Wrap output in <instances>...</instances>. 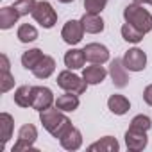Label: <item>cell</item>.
<instances>
[{
	"label": "cell",
	"mask_w": 152,
	"mask_h": 152,
	"mask_svg": "<svg viewBox=\"0 0 152 152\" xmlns=\"http://www.w3.org/2000/svg\"><path fill=\"white\" fill-rule=\"evenodd\" d=\"M39 120H41V124H43V127L54 136V138H61L70 127H72V122H70V118L64 115V111H61V109H52V107H48V109H45V111H39Z\"/></svg>",
	"instance_id": "1"
},
{
	"label": "cell",
	"mask_w": 152,
	"mask_h": 152,
	"mask_svg": "<svg viewBox=\"0 0 152 152\" xmlns=\"http://www.w3.org/2000/svg\"><path fill=\"white\" fill-rule=\"evenodd\" d=\"M124 20L132 27L140 29L143 34L152 31V15L147 9H143V4H129L124 9Z\"/></svg>",
	"instance_id": "2"
},
{
	"label": "cell",
	"mask_w": 152,
	"mask_h": 152,
	"mask_svg": "<svg viewBox=\"0 0 152 152\" xmlns=\"http://www.w3.org/2000/svg\"><path fill=\"white\" fill-rule=\"evenodd\" d=\"M57 86L61 90H64V91H72L75 95H83L90 84L83 77L75 75L72 70H63V72L57 73Z\"/></svg>",
	"instance_id": "3"
},
{
	"label": "cell",
	"mask_w": 152,
	"mask_h": 152,
	"mask_svg": "<svg viewBox=\"0 0 152 152\" xmlns=\"http://www.w3.org/2000/svg\"><path fill=\"white\" fill-rule=\"evenodd\" d=\"M32 18L36 23H39L43 29H52L57 22V13L56 9L52 7L50 2H47V0H41V2L36 4L34 11H32Z\"/></svg>",
	"instance_id": "4"
},
{
	"label": "cell",
	"mask_w": 152,
	"mask_h": 152,
	"mask_svg": "<svg viewBox=\"0 0 152 152\" xmlns=\"http://www.w3.org/2000/svg\"><path fill=\"white\" fill-rule=\"evenodd\" d=\"M38 138V129L32 124H25L18 131V140L13 147V152L20 150H34V141Z\"/></svg>",
	"instance_id": "5"
},
{
	"label": "cell",
	"mask_w": 152,
	"mask_h": 152,
	"mask_svg": "<svg viewBox=\"0 0 152 152\" xmlns=\"http://www.w3.org/2000/svg\"><path fill=\"white\" fill-rule=\"evenodd\" d=\"M52 104H56L54 93L50 88L47 86H32V106L36 111H45L48 107H52Z\"/></svg>",
	"instance_id": "6"
},
{
	"label": "cell",
	"mask_w": 152,
	"mask_h": 152,
	"mask_svg": "<svg viewBox=\"0 0 152 152\" xmlns=\"http://www.w3.org/2000/svg\"><path fill=\"white\" fill-rule=\"evenodd\" d=\"M84 27L81 23V20H68L61 31V38L64 43L68 45H77L83 41V36H84Z\"/></svg>",
	"instance_id": "7"
},
{
	"label": "cell",
	"mask_w": 152,
	"mask_h": 152,
	"mask_svg": "<svg viewBox=\"0 0 152 152\" xmlns=\"http://www.w3.org/2000/svg\"><path fill=\"white\" fill-rule=\"evenodd\" d=\"M122 61H124V64H125V68L129 72H141L147 66V54L141 48H136L134 47V48H129L124 54Z\"/></svg>",
	"instance_id": "8"
},
{
	"label": "cell",
	"mask_w": 152,
	"mask_h": 152,
	"mask_svg": "<svg viewBox=\"0 0 152 152\" xmlns=\"http://www.w3.org/2000/svg\"><path fill=\"white\" fill-rule=\"evenodd\" d=\"M148 138H147V131H140L134 127H129L125 132V147L131 152H140L147 147Z\"/></svg>",
	"instance_id": "9"
},
{
	"label": "cell",
	"mask_w": 152,
	"mask_h": 152,
	"mask_svg": "<svg viewBox=\"0 0 152 152\" xmlns=\"http://www.w3.org/2000/svg\"><path fill=\"white\" fill-rule=\"evenodd\" d=\"M83 50H84L86 61H90L91 64H104L109 61V50L100 43H88Z\"/></svg>",
	"instance_id": "10"
},
{
	"label": "cell",
	"mask_w": 152,
	"mask_h": 152,
	"mask_svg": "<svg viewBox=\"0 0 152 152\" xmlns=\"http://www.w3.org/2000/svg\"><path fill=\"white\" fill-rule=\"evenodd\" d=\"M109 75L113 79V84L116 88H125L129 84V75H127V68L124 64L122 59H113L109 64Z\"/></svg>",
	"instance_id": "11"
},
{
	"label": "cell",
	"mask_w": 152,
	"mask_h": 152,
	"mask_svg": "<svg viewBox=\"0 0 152 152\" xmlns=\"http://www.w3.org/2000/svg\"><path fill=\"white\" fill-rule=\"evenodd\" d=\"M59 143H61V147L66 148V150H79V148L83 147V134H81V131H79L77 127L72 125V127L59 138Z\"/></svg>",
	"instance_id": "12"
},
{
	"label": "cell",
	"mask_w": 152,
	"mask_h": 152,
	"mask_svg": "<svg viewBox=\"0 0 152 152\" xmlns=\"http://www.w3.org/2000/svg\"><path fill=\"white\" fill-rule=\"evenodd\" d=\"M81 23L88 34H99L104 31V20L100 18V15H95V13H84L81 18Z\"/></svg>",
	"instance_id": "13"
},
{
	"label": "cell",
	"mask_w": 152,
	"mask_h": 152,
	"mask_svg": "<svg viewBox=\"0 0 152 152\" xmlns=\"http://www.w3.org/2000/svg\"><path fill=\"white\" fill-rule=\"evenodd\" d=\"M106 75H107V70L100 64H91L83 70V79L88 84H100L106 79Z\"/></svg>",
	"instance_id": "14"
},
{
	"label": "cell",
	"mask_w": 152,
	"mask_h": 152,
	"mask_svg": "<svg viewBox=\"0 0 152 152\" xmlns=\"http://www.w3.org/2000/svg\"><path fill=\"white\" fill-rule=\"evenodd\" d=\"M107 107H109V111H111L113 115L122 116V115H125V113L131 109V102H129L127 97H124V95H120V93H115V95H111V97L107 99Z\"/></svg>",
	"instance_id": "15"
},
{
	"label": "cell",
	"mask_w": 152,
	"mask_h": 152,
	"mask_svg": "<svg viewBox=\"0 0 152 152\" xmlns=\"http://www.w3.org/2000/svg\"><path fill=\"white\" fill-rule=\"evenodd\" d=\"M79 95H75L72 91H66L64 95H59L56 99V107L64 111V113H70V111H75L79 107Z\"/></svg>",
	"instance_id": "16"
},
{
	"label": "cell",
	"mask_w": 152,
	"mask_h": 152,
	"mask_svg": "<svg viewBox=\"0 0 152 152\" xmlns=\"http://www.w3.org/2000/svg\"><path fill=\"white\" fill-rule=\"evenodd\" d=\"M86 63V56H84V50H79V48H70L66 54H64V64L68 70H79L83 68Z\"/></svg>",
	"instance_id": "17"
},
{
	"label": "cell",
	"mask_w": 152,
	"mask_h": 152,
	"mask_svg": "<svg viewBox=\"0 0 152 152\" xmlns=\"http://www.w3.org/2000/svg\"><path fill=\"white\" fill-rule=\"evenodd\" d=\"M13 131H15V120H13V116L9 113H2V115H0V138H2V148L11 140Z\"/></svg>",
	"instance_id": "18"
},
{
	"label": "cell",
	"mask_w": 152,
	"mask_h": 152,
	"mask_svg": "<svg viewBox=\"0 0 152 152\" xmlns=\"http://www.w3.org/2000/svg\"><path fill=\"white\" fill-rule=\"evenodd\" d=\"M18 18H20V13L15 9V6L2 7V9H0V29H4V31L11 29L18 22Z\"/></svg>",
	"instance_id": "19"
},
{
	"label": "cell",
	"mask_w": 152,
	"mask_h": 152,
	"mask_svg": "<svg viewBox=\"0 0 152 152\" xmlns=\"http://www.w3.org/2000/svg\"><path fill=\"white\" fill-rule=\"evenodd\" d=\"M54 70H56V61H54V57L45 56V57L39 61V64L32 70V73H34V77H38V79H48L50 75L54 73Z\"/></svg>",
	"instance_id": "20"
},
{
	"label": "cell",
	"mask_w": 152,
	"mask_h": 152,
	"mask_svg": "<svg viewBox=\"0 0 152 152\" xmlns=\"http://www.w3.org/2000/svg\"><path fill=\"white\" fill-rule=\"evenodd\" d=\"M118 148H120V145H118L116 138H113V136H104L88 147V150H100V152H118Z\"/></svg>",
	"instance_id": "21"
},
{
	"label": "cell",
	"mask_w": 152,
	"mask_h": 152,
	"mask_svg": "<svg viewBox=\"0 0 152 152\" xmlns=\"http://www.w3.org/2000/svg\"><path fill=\"white\" fill-rule=\"evenodd\" d=\"M45 57V54L39 50V48H31V50H27V52H23V56H22V64H23V68H27V70H34L38 64H39V61Z\"/></svg>",
	"instance_id": "22"
},
{
	"label": "cell",
	"mask_w": 152,
	"mask_h": 152,
	"mask_svg": "<svg viewBox=\"0 0 152 152\" xmlns=\"http://www.w3.org/2000/svg\"><path fill=\"white\" fill-rule=\"evenodd\" d=\"M15 104L20 107L32 106V86H20L15 91Z\"/></svg>",
	"instance_id": "23"
},
{
	"label": "cell",
	"mask_w": 152,
	"mask_h": 152,
	"mask_svg": "<svg viewBox=\"0 0 152 152\" xmlns=\"http://www.w3.org/2000/svg\"><path fill=\"white\" fill-rule=\"evenodd\" d=\"M16 38L22 41V43H32L38 39V31L34 25L31 23H22L16 31Z\"/></svg>",
	"instance_id": "24"
},
{
	"label": "cell",
	"mask_w": 152,
	"mask_h": 152,
	"mask_svg": "<svg viewBox=\"0 0 152 152\" xmlns=\"http://www.w3.org/2000/svg\"><path fill=\"white\" fill-rule=\"evenodd\" d=\"M120 32H122V38H124L125 41H129V43H140V41L143 39V36H145L140 29L132 27V25L127 23V22L122 25V31H120Z\"/></svg>",
	"instance_id": "25"
},
{
	"label": "cell",
	"mask_w": 152,
	"mask_h": 152,
	"mask_svg": "<svg viewBox=\"0 0 152 152\" xmlns=\"http://www.w3.org/2000/svg\"><path fill=\"white\" fill-rule=\"evenodd\" d=\"M36 4H38L36 0H16V2H15V9L20 13V16H27V15H32Z\"/></svg>",
	"instance_id": "26"
},
{
	"label": "cell",
	"mask_w": 152,
	"mask_h": 152,
	"mask_svg": "<svg viewBox=\"0 0 152 152\" xmlns=\"http://www.w3.org/2000/svg\"><path fill=\"white\" fill-rule=\"evenodd\" d=\"M129 127H134V129H140V131H148L152 127V120L147 115H136L131 120V125Z\"/></svg>",
	"instance_id": "27"
},
{
	"label": "cell",
	"mask_w": 152,
	"mask_h": 152,
	"mask_svg": "<svg viewBox=\"0 0 152 152\" xmlns=\"http://www.w3.org/2000/svg\"><path fill=\"white\" fill-rule=\"evenodd\" d=\"M106 4H107V0H84V9H86V13L100 15L104 11Z\"/></svg>",
	"instance_id": "28"
},
{
	"label": "cell",
	"mask_w": 152,
	"mask_h": 152,
	"mask_svg": "<svg viewBox=\"0 0 152 152\" xmlns=\"http://www.w3.org/2000/svg\"><path fill=\"white\" fill-rule=\"evenodd\" d=\"M13 86H15V77L11 75V72L9 70H2V75H0V91L7 93Z\"/></svg>",
	"instance_id": "29"
},
{
	"label": "cell",
	"mask_w": 152,
	"mask_h": 152,
	"mask_svg": "<svg viewBox=\"0 0 152 152\" xmlns=\"http://www.w3.org/2000/svg\"><path fill=\"white\" fill-rule=\"evenodd\" d=\"M143 100L152 107V84H148V86L143 90Z\"/></svg>",
	"instance_id": "30"
},
{
	"label": "cell",
	"mask_w": 152,
	"mask_h": 152,
	"mask_svg": "<svg viewBox=\"0 0 152 152\" xmlns=\"http://www.w3.org/2000/svg\"><path fill=\"white\" fill-rule=\"evenodd\" d=\"M136 4H148V6H152V0H134Z\"/></svg>",
	"instance_id": "31"
},
{
	"label": "cell",
	"mask_w": 152,
	"mask_h": 152,
	"mask_svg": "<svg viewBox=\"0 0 152 152\" xmlns=\"http://www.w3.org/2000/svg\"><path fill=\"white\" fill-rule=\"evenodd\" d=\"M61 4H70V2H73V0H59Z\"/></svg>",
	"instance_id": "32"
}]
</instances>
